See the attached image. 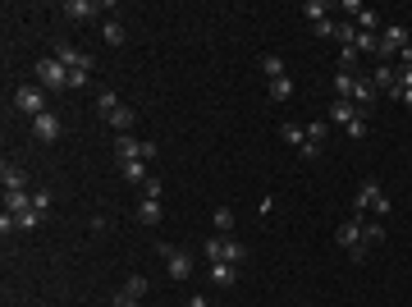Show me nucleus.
Returning <instances> with one entry per match:
<instances>
[{
  "instance_id": "nucleus-1",
  "label": "nucleus",
  "mask_w": 412,
  "mask_h": 307,
  "mask_svg": "<svg viewBox=\"0 0 412 307\" xmlns=\"http://www.w3.org/2000/svg\"><path fill=\"white\" fill-rule=\"evenodd\" d=\"M335 243L353 257V262H367V253H371V243H367V216H348V220H343V225L335 229Z\"/></svg>"
},
{
  "instance_id": "nucleus-2",
  "label": "nucleus",
  "mask_w": 412,
  "mask_h": 307,
  "mask_svg": "<svg viewBox=\"0 0 412 307\" xmlns=\"http://www.w3.org/2000/svg\"><path fill=\"white\" fill-rule=\"evenodd\" d=\"M353 216H389V197H385V188H380L376 179L357 184V193H353Z\"/></svg>"
},
{
  "instance_id": "nucleus-3",
  "label": "nucleus",
  "mask_w": 412,
  "mask_h": 307,
  "mask_svg": "<svg viewBox=\"0 0 412 307\" xmlns=\"http://www.w3.org/2000/svg\"><path fill=\"white\" fill-rule=\"evenodd\" d=\"M202 253H206V262H229V266H243V262H248V243L224 238V234H211Z\"/></svg>"
},
{
  "instance_id": "nucleus-4",
  "label": "nucleus",
  "mask_w": 412,
  "mask_h": 307,
  "mask_svg": "<svg viewBox=\"0 0 412 307\" xmlns=\"http://www.w3.org/2000/svg\"><path fill=\"white\" fill-rule=\"evenodd\" d=\"M55 60L74 74V88H87V79H92V55L78 51V46H69V42H60V46H55Z\"/></svg>"
},
{
  "instance_id": "nucleus-5",
  "label": "nucleus",
  "mask_w": 412,
  "mask_h": 307,
  "mask_svg": "<svg viewBox=\"0 0 412 307\" xmlns=\"http://www.w3.org/2000/svg\"><path fill=\"white\" fill-rule=\"evenodd\" d=\"M330 124H343L348 138H367V110L353 105V101H339L335 97V105H330Z\"/></svg>"
},
{
  "instance_id": "nucleus-6",
  "label": "nucleus",
  "mask_w": 412,
  "mask_h": 307,
  "mask_svg": "<svg viewBox=\"0 0 412 307\" xmlns=\"http://www.w3.org/2000/svg\"><path fill=\"white\" fill-rule=\"evenodd\" d=\"M408 46H412L408 28H404V23H385V28H380V42H376V60L389 64V55H404Z\"/></svg>"
},
{
  "instance_id": "nucleus-7",
  "label": "nucleus",
  "mask_w": 412,
  "mask_h": 307,
  "mask_svg": "<svg viewBox=\"0 0 412 307\" xmlns=\"http://www.w3.org/2000/svg\"><path fill=\"white\" fill-rule=\"evenodd\" d=\"M37 79L46 83V92H69L74 88V74H69L55 55H42V60H37Z\"/></svg>"
},
{
  "instance_id": "nucleus-8",
  "label": "nucleus",
  "mask_w": 412,
  "mask_h": 307,
  "mask_svg": "<svg viewBox=\"0 0 412 307\" xmlns=\"http://www.w3.org/2000/svg\"><path fill=\"white\" fill-rule=\"evenodd\" d=\"M115 156L120 161H156V142H142L133 133H115Z\"/></svg>"
},
{
  "instance_id": "nucleus-9",
  "label": "nucleus",
  "mask_w": 412,
  "mask_h": 307,
  "mask_svg": "<svg viewBox=\"0 0 412 307\" xmlns=\"http://www.w3.org/2000/svg\"><path fill=\"white\" fill-rule=\"evenodd\" d=\"M156 253H161V262H165V275H170V280H188V275H193V257L183 253V248H174V243H161Z\"/></svg>"
},
{
  "instance_id": "nucleus-10",
  "label": "nucleus",
  "mask_w": 412,
  "mask_h": 307,
  "mask_svg": "<svg viewBox=\"0 0 412 307\" xmlns=\"http://www.w3.org/2000/svg\"><path fill=\"white\" fill-rule=\"evenodd\" d=\"M326 138H330V120H316L307 124V138H302V161H321V151H326Z\"/></svg>"
},
{
  "instance_id": "nucleus-11",
  "label": "nucleus",
  "mask_w": 412,
  "mask_h": 307,
  "mask_svg": "<svg viewBox=\"0 0 412 307\" xmlns=\"http://www.w3.org/2000/svg\"><path fill=\"white\" fill-rule=\"evenodd\" d=\"M14 105L28 115V120L46 115V88H18V92H14Z\"/></svg>"
},
{
  "instance_id": "nucleus-12",
  "label": "nucleus",
  "mask_w": 412,
  "mask_h": 307,
  "mask_svg": "<svg viewBox=\"0 0 412 307\" xmlns=\"http://www.w3.org/2000/svg\"><path fill=\"white\" fill-rule=\"evenodd\" d=\"M142 294H147V275H129V280L115 289V307H137Z\"/></svg>"
},
{
  "instance_id": "nucleus-13",
  "label": "nucleus",
  "mask_w": 412,
  "mask_h": 307,
  "mask_svg": "<svg viewBox=\"0 0 412 307\" xmlns=\"http://www.w3.org/2000/svg\"><path fill=\"white\" fill-rule=\"evenodd\" d=\"M60 133H64L60 115L46 110V115H37V120H33V138H37V142H60Z\"/></svg>"
},
{
  "instance_id": "nucleus-14",
  "label": "nucleus",
  "mask_w": 412,
  "mask_h": 307,
  "mask_svg": "<svg viewBox=\"0 0 412 307\" xmlns=\"http://www.w3.org/2000/svg\"><path fill=\"white\" fill-rule=\"evenodd\" d=\"M101 9H105V0H64V14L74 18V23H92Z\"/></svg>"
},
{
  "instance_id": "nucleus-15",
  "label": "nucleus",
  "mask_w": 412,
  "mask_h": 307,
  "mask_svg": "<svg viewBox=\"0 0 412 307\" xmlns=\"http://www.w3.org/2000/svg\"><path fill=\"white\" fill-rule=\"evenodd\" d=\"M206 275H211L215 289H234L239 284V266H229V262H206Z\"/></svg>"
},
{
  "instance_id": "nucleus-16",
  "label": "nucleus",
  "mask_w": 412,
  "mask_h": 307,
  "mask_svg": "<svg viewBox=\"0 0 412 307\" xmlns=\"http://www.w3.org/2000/svg\"><path fill=\"white\" fill-rule=\"evenodd\" d=\"M371 83H376V92H385V97H399V69L394 64H376V69H371Z\"/></svg>"
},
{
  "instance_id": "nucleus-17",
  "label": "nucleus",
  "mask_w": 412,
  "mask_h": 307,
  "mask_svg": "<svg viewBox=\"0 0 412 307\" xmlns=\"http://www.w3.org/2000/svg\"><path fill=\"white\" fill-rule=\"evenodd\" d=\"M0 184H5V193H28V175L18 166H9V161L0 166Z\"/></svg>"
},
{
  "instance_id": "nucleus-18",
  "label": "nucleus",
  "mask_w": 412,
  "mask_h": 307,
  "mask_svg": "<svg viewBox=\"0 0 412 307\" xmlns=\"http://www.w3.org/2000/svg\"><path fill=\"white\" fill-rule=\"evenodd\" d=\"M161 216H165L161 197H142V202H137V220H142V225H161Z\"/></svg>"
},
{
  "instance_id": "nucleus-19",
  "label": "nucleus",
  "mask_w": 412,
  "mask_h": 307,
  "mask_svg": "<svg viewBox=\"0 0 412 307\" xmlns=\"http://www.w3.org/2000/svg\"><path fill=\"white\" fill-rule=\"evenodd\" d=\"M133 120H137L133 105H115V110L105 115V124H115V133H129V129H133Z\"/></svg>"
},
{
  "instance_id": "nucleus-20",
  "label": "nucleus",
  "mask_w": 412,
  "mask_h": 307,
  "mask_svg": "<svg viewBox=\"0 0 412 307\" xmlns=\"http://www.w3.org/2000/svg\"><path fill=\"white\" fill-rule=\"evenodd\" d=\"M371 101H376V83H371V79H362V74H357V88H353V105H362V110H367Z\"/></svg>"
},
{
  "instance_id": "nucleus-21",
  "label": "nucleus",
  "mask_w": 412,
  "mask_h": 307,
  "mask_svg": "<svg viewBox=\"0 0 412 307\" xmlns=\"http://www.w3.org/2000/svg\"><path fill=\"white\" fill-rule=\"evenodd\" d=\"M120 170H124V179H129V184H137V188L151 179V175H147V161H120Z\"/></svg>"
},
{
  "instance_id": "nucleus-22",
  "label": "nucleus",
  "mask_w": 412,
  "mask_h": 307,
  "mask_svg": "<svg viewBox=\"0 0 412 307\" xmlns=\"http://www.w3.org/2000/svg\"><path fill=\"white\" fill-rule=\"evenodd\" d=\"M266 97L270 101H289L293 97V79H289V74H284V79H270L266 83Z\"/></svg>"
},
{
  "instance_id": "nucleus-23",
  "label": "nucleus",
  "mask_w": 412,
  "mask_h": 307,
  "mask_svg": "<svg viewBox=\"0 0 412 307\" xmlns=\"http://www.w3.org/2000/svg\"><path fill=\"white\" fill-rule=\"evenodd\" d=\"M353 88H357V74H343V69H339V74H335V97H339V101H353Z\"/></svg>"
},
{
  "instance_id": "nucleus-24",
  "label": "nucleus",
  "mask_w": 412,
  "mask_h": 307,
  "mask_svg": "<svg viewBox=\"0 0 412 307\" xmlns=\"http://www.w3.org/2000/svg\"><path fill=\"white\" fill-rule=\"evenodd\" d=\"M326 14H330V5H326V0H307V5H302V18H307L311 28H316V23H326Z\"/></svg>"
},
{
  "instance_id": "nucleus-25",
  "label": "nucleus",
  "mask_w": 412,
  "mask_h": 307,
  "mask_svg": "<svg viewBox=\"0 0 412 307\" xmlns=\"http://www.w3.org/2000/svg\"><path fill=\"white\" fill-rule=\"evenodd\" d=\"M353 28H357V33H376L380 37V14H376V9H362V14L353 18Z\"/></svg>"
},
{
  "instance_id": "nucleus-26",
  "label": "nucleus",
  "mask_w": 412,
  "mask_h": 307,
  "mask_svg": "<svg viewBox=\"0 0 412 307\" xmlns=\"http://www.w3.org/2000/svg\"><path fill=\"white\" fill-rule=\"evenodd\" d=\"M28 207H33V193H5V211H9V216H23Z\"/></svg>"
},
{
  "instance_id": "nucleus-27",
  "label": "nucleus",
  "mask_w": 412,
  "mask_h": 307,
  "mask_svg": "<svg viewBox=\"0 0 412 307\" xmlns=\"http://www.w3.org/2000/svg\"><path fill=\"white\" fill-rule=\"evenodd\" d=\"M234 225H239V216H234L229 207H215V229H220V234H234Z\"/></svg>"
},
{
  "instance_id": "nucleus-28",
  "label": "nucleus",
  "mask_w": 412,
  "mask_h": 307,
  "mask_svg": "<svg viewBox=\"0 0 412 307\" xmlns=\"http://www.w3.org/2000/svg\"><path fill=\"white\" fill-rule=\"evenodd\" d=\"M399 101L412 110V69H404V64H399Z\"/></svg>"
},
{
  "instance_id": "nucleus-29",
  "label": "nucleus",
  "mask_w": 412,
  "mask_h": 307,
  "mask_svg": "<svg viewBox=\"0 0 412 307\" xmlns=\"http://www.w3.org/2000/svg\"><path fill=\"white\" fill-rule=\"evenodd\" d=\"M261 74H266V83L284 79V60H280V55H261Z\"/></svg>"
},
{
  "instance_id": "nucleus-30",
  "label": "nucleus",
  "mask_w": 412,
  "mask_h": 307,
  "mask_svg": "<svg viewBox=\"0 0 412 307\" xmlns=\"http://www.w3.org/2000/svg\"><path fill=\"white\" fill-rule=\"evenodd\" d=\"M280 138H284V142H293V147H302L307 129H298V124H280Z\"/></svg>"
},
{
  "instance_id": "nucleus-31",
  "label": "nucleus",
  "mask_w": 412,
  "mask_h": 307,
  "mask_svg": "<svg viewBox=\"0 0 412 307\" xmlns=\"http://www.w3.org/2000/svg\"><path fill=\"white\" fill-rule=\"evenodd\" d=\"M124 37H129V33H124V23H120V18H110V23H105V42H110V46H124Z\"/></svg>"
},
{
  "instance_id": "nucleus-32",
  "label": "nucleus",
  "mask_w": 412,
  "mask_h": 307,
  "mask_svg": "<svg viewBox=\"0 0 412 307\" xmlns=\"http://www.w3.org/2000/svg\"><path fill=\"white\" fill-rule=\"evenodd\" d=\"M367 243H371V248L385 243V225H380V220H367Z\"/></svg>"
},
{
  "instance_id": "nucleus-33",
  "label": "nucleus",
  "mask_w": 412,
  "mask_h": 307,
  "mask_svg": "<svg viewBox=\"0 0 412 307\" xmlns=\"http://www.w3.org/2000/svg\"><path fill=\"white\" fill-rule=\"evenodd\" d=\"M311 33H316V37H326V42H339V23H335V18H326V23H316V28H311Z\"/></svg>"
},
{
  "instance_id": "nucleus-34",
  "label": "nucleus",
  "mask_w": 412,
  "mask_h": 307,
  "mask_svg": "<svg viewBox=\"0 0 412 307\" xmlns=\"http://www.w3.org/2000/svg\"><path fill=\"white\" fill-rule=\"evenodd\" d=\"M353 64H357V51H353V46H339V69L353 74Z\"/></svg>"
},
{
  "instance_id": "nucleus-35",
  "label": "nucleus",
  "mask_w": 412,
  "mask_h": 307,
  "mask_svg": "<svg viewBox=\"0 0 412 307\" xmlns=\"http://www.w3.org/2000/svg\"><path fill=\"white\" fill-rule=\"evenodd\" d=\"M33 207L46 216V211H51V193H46V188H42V193H33Z\"/></svg>"
},
{
  "instance_id": "nucleus-36",
  "label": "nucleus",
  "mask_w": 412,
  "mask_h": 307,
  "mask_svg": "<svg viewBox=\"0 0 412 307\" xmlns=\"http://www.w3.org/2000/svg\"><path fill=\"white\" fill-rule=\"evenodd\" d=\"M142 197H161V179H156V175L142 184Z\"/></svg>"
},
{
  "instance_id": "nucleus-37",
  "label": "nucleus",
  "mask_w": 412,
  "mask_h": 307,
  "mask_svg": "<svg viewBox=\"0 0 412 307\" xmlns=\"http://www.w3.org/2000/svg\"><path fill=\"white\" fill-rule=\"evenodd\" d=\"M183 307H215V303H211V299H206V294H193V299H188V303H183Z\"/></svg>"
}]
</instances>
